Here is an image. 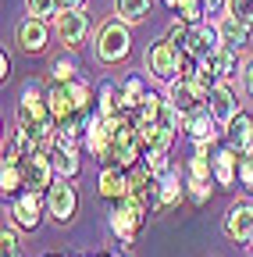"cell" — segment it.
Masks as SVG:
<instances>
[{
  "mask_svg": "<svg viewBox=\"0 0 253 257\" xmlns=\"http://www.w3.org/2000/svg\"><path fill=\"white\" fill-rule=\"evenodd\" d=\"M93 50H97L100 64H121L132 54V32L121 18H107L97 29V40H93Z\"/></svg>",
  "mask_w": 253,
  "mask_h": 257,
  "instance_id": "cell-1",
  "label": "cell"
},
{
  "mask_svg": "<svg viewBox=\"0 0 253 257\" xmlns=\"http://www.w3.org/2000/svg\"><path fill=\"white\" fill-rule=\"evenodd\" d=\"M146 211L136 204V200H114L111 207H107V229L114 232V239L121 243V246H132L136 239H139V232H143V225H146Z\"/></svg>",
  "mask_w": 253,
  "mask_h": 257,
  "instance_id": "cell-2",
  "label": "cell"
},
{
  "mask_svg": "<svg viewBox=\"0 0 253 257\" xmlns=\"http://www.w3.org/2000/svg\"><path fill=\"white\" fill-rule=\"evenodd\" d=\"M143 68L150 72V79H157V82H175L178 79V72H182V47L178 43H171L168 36H161V40H153L150 47H146V54H143Z\"/></svg>",
  "mask_w": 253,
  "mask_h": 257,
  "instance_id": "cell-3",
  "label": "cell"
},
{
  "mask_svg": "<svg viewBox=\"0 0 253 257\" xmlns=\"http://www.w3.org/2000/svg\"><path fill=\"white\" fill-rule=\"evenodd\" d=\"M47 121H54L50 104H47V93H40V86H36V82H29V86L22 89V96H18L15 125H18V128H25V133H33V128H40V125H47Z\"/></svg>",
  "mask_w": 253,
  "mask_h": 257,
  "instance_id": "cell-4",
  "label": "cell"
},
{
  "mask_svg": "<svg viewBox=\"0 0 253 257\" xmlns=\"http://www.w3.org/2000/svg\"><path fill=\"white\" fill-rule=\"evenodd\" d=\"M43 211H47V193H36V189H22L18 197H11V204H8L11 225H18V229H25V232L40 229Z\"/></svg>",
  "mask_w": 253,
  "mask_h": 257,
  "instance_id": "cell-5",
  "label": "cell"
},
{
  "mask_svg": "<svg viewBox=\"0 0 253 257\" xmlns=\"http://www.w3.org/2000/svg\"><path fill=\"white\" fill-rule=\"evenodd\" d=\"M221 232L235 246H249L253 243V200H235L221 218Z\"/></svg>",
  "mask_w": 253,
  "mask_h": 257,
  "instance_id": "cell-6",
  "label": "cell"
},
{
  "mask_svg": "<svg viewBox=\"0 0 253 257\" xmlns=\"http://www.w3.org/2000/svg\"><path fill=\"white\" fill-rule=\"evenodd\" d=\"M207 111L214 114V121H217L221 128L232 125V118L242 114V93H239L232 82H217V86L210 89V96H207Z\"/></svg>",
  "mask_w": 253,
  "mask_h": 257,
  "instance_id": "cell-7",
  "label": "cell"
},
{
  "mask_svg": "<svg viewBox=\"0 0 253 257\" xmlns=\"http://www.w3.org/2000/svg\"><path fill=\"white\" fill-rule=\"evenodd\" d=\"M47 214L57 221V225H68L75 214H79V193L68 179H57L50 189H47Z\"/></svg>",
  "mask_w": 253,
  "mask_h": 257,
  "instance_id": "cell-8",
  "label": "cell"
},
{
  "mask_svg": "<svg viewBox=\"0 0 253 257\" xmlns=\"http://www.w3.org/2000/svg\"><path fill=\"white\" fill-rule=\"evenodd\" d=\"M168 104L175 107V111H182V114H189V111H196V107H203L207 104V96H210V89L203 86V82H196V79H175V82H168Z\"/></svg>",
  "mask_w": 253,
  "mask_h": 257,
  "instance_id": "cell-9",
  "label": "cell"
},
{
  "mask_svg": "<svg viewBox=\"0 0 253 257\" xmlns=\"http://www.w3.org/2000/svg\"><path fill=\"white\" fill-rule=\"evenodd\" d=\"M129 200H136L146 214H161V179L150 175L146 168H132Z\"/></svg>",
  "mask_w": 253,
  "mask_h": 257,
  "instance_id": "cell-10",
  "label": "cell"
},
{
  "mask_svg": "<svg viewBox=\"0 0 253 257\" xmlns=\"http://www.w3.org/2000/svg\"><path fill=\"white\" fill-rule=\"evenodd\" d=\"M54 32H57V40L65 43L68 50H79L89 36V18L86 11H57L54 18Z\"/></svg>",
  "mask_w": 253,
  "mask_h": 257,
  "instance_id": "cell-11",
  "label": "cell"
},
{
  "mask_svg": "<svg viewBox=\"0 0 253 257\" xmlns=\"http://www.w3.org/2000/svg\"><path fill=\"white\" fill-rule=\"evenodd\" d=\"M22 172H25V189H36V193H47V189L57 182L54 157H50V154H43V150H36L33 157H25Z\"/></svg>",
  "mask_w": 253,
  "mask_h": 257,
  "instance_id": "cell-12",
  "label": "cell"
},
{
  "mask_svg": "<svg viewBox=\"0 0 253 257\" xmlns=\"http://www.w3.org/2000/svg\"><path fill=\"white\" fill-rule=\"evenodd\" d=\"M129 186H132V172L121 168V165H104L100 168V179H97V193L114 204V200H125L129 197Z\"/></svg>",
  "mask_w": 253,
  "mask_h": 257,
  "instance_id": "cell-13",
  "label": "cell"
},
{
  "mask_svg": "<svg viewBox=\"0 0 253 257\" xmlns=\"http://www.w3.org/2000/svg\"><path fill=\"white\" fill-rule=\"evenodd\" d=\"M239 165H242V157H239L232 147H225V143H221V147L210 154L214 182H217L221 189H235V182H239Z\"/></svg>",
  "mask_w": 253,
  "mask_h": 257,
  "instance_id": "cell-14",
  "label": "cell"
},
{
  "mask_svg": "<svg viewBox=\"0 0 253 257\" xmlns=\"http://www.w3.org/2000/svg\"><path fill=\"white\" fill-rule=\"evenodd\" d=\"M82 147L100 161V165H107L111 161V133H107V121L93 111L89 118H86V140H82Z\"/></svg>",
  "mask_w": 253,
  "mask_h": 257,
  "instance_id": "cell-15",
  "label": "cell"
},
{
  "mask_svg": "<svg viewBox=\"0 0 253 257\" xmlns=\"http://www.w3.org/2000/svg\"><path fill=\"white\" fill-rule=\"evenodd\" d=\"M15 40L25 54H43L47 43H50V25L40 22V18H22L18 29H15Z\"/></svg>",
  "mask_w": 253,
  "mask_h": 257,
  "instance_id": "cell-16",
  "label": "cell"
},
{
  "mask_svg": "<svg viewBox=\"0 0 253 257\" xmlns=\"http://www.w3.org/2000/svg\"><path fill=\"white\" fill-rule=\"evenodd\" d=\"M217 47H221V40H217V25H214V22L203 18V22H196V25H189V40H185V47H182L185 54H193V57L200 61V57L214 54Z\"/></svg>",
  "mask_w": 253,
  "mask_h": 257,
  "instance_id": "cell-17",
  "label": "cell"
},
{
  "mask_svg": "<svg viewBox=\"0 0 253 257\" xmlns=\"http://www.w3.org/2000/svg\"><path fill=\"white\" fill-rule=\"evenodd\" d=\"M225 147H232L242 161L253 157V118L242 111L239 118H232V125H225V140H221Z\"/></svg>",
  "mask_w": 253,
  "mask_h": 257,
  "instance_id": "cell-18",
  "label": "cell"
},
{
  "mask_svg": "<svg viewBox=\"0 0 253 257\" xmlns=\"http://www.w3.org/2000/svg\"><path fill=\"white\" fill-rule=\"evenodd\" d=\"M146 93H150V86L143 82V75H136V72L125 75V82L118 86V107H121L125 114H139Z\"/></svg>",
  "mask_w": 253,
  "mask_h": 257,
  "instance_id": "cell-19",
  "label": "cell"
},
{
  "mask_svg": "<svg viewBox=\"0 0 253 257\" xmlns=\"http://www.w3.org/2000/svg\"><path fill=\"white\" fill-rule=\"evenodd\" d=\"M214 25H217V40H221V47H228V50L239 54V50L249 43V25H242L239 18L221 15V18H214Z\"/></svg>",
  "mask_w": 253,
  "mask_h": 257,
  "instance_id": "cell-20",
  "label": "cell"
},
{
  "mask_svg": "<svg viewBox=\"0 0 253 257\" xmlns=\"http://www.w3.org/2000/svg\"><path fill=\"white\" fill-rule=\"evenodd\" d=\"M47 104H50L54 121H65V118L79 114V111H75V104H72V93H68V86H65V82H54V86L47 89Z\"/></svg>",
  "mask_w": 253,
  "mask_h": 257,
  "instance_id": "cell-21",
  "label": "cell"
},
{
  "mask_svg": "<svg viewBox=\"0 0 253 257\" xmlns=\"http://www.w3.org/2000/svg\"><path fill=\"white\" fill-rule=\"evenodd\" d=\"M185 200V175H178L175 168L161 179V211H171Z\"/></svg>",
  "mask_w": 253,
  "mask_h": 257,
  "instance_id": "cell-22",
  "label": "cell"
},
{
  "mask_svg": "<svg viewBox=\"0 0 253 257\" xmlns=\"http://www.w3.org/2000/svg\"><path fill=\"white\" fill-rule=\"evenodd\" d=\"M150 11H153V0H114V18H121L125 25L146 22Z\"/></svg>",
  "mask_w": 253,
  "mask_h": 257,
  "instance_id": "cell-23",
  "label": "cell"
},
{
  "mask_svg": "<svg viewBox=\"0 0 253 257\" xmlns=\"http://www.w3.org/2000/svg\"><path fill=\"white\" fill-rule=\"evenodd\" d=\"M50 157H54V172H57V179L75 182V179L82 175V157H79V150H61V147H57Z\"/></svg>",
  "mask_w": 253,
  "mask_h": 257,
  "instance_id": "cell-24",
  "label": "cell"
},
{
  "mask_svg": "<svg viewBox=\"0 0 253 257\" xmlns=\"http://www.w3.org/2000/svg\"><path fill=\"white\" fill-rule=\"evenodd\" d=\"M207 57H210V64H214V72H217V79H221V82L239 79V68H242V64L235 61V50L217 47V50H214V54H207Z\"/></svg>",
  "mask_w": 253,
  "mask_h": 257,
  "instance_id": "cell-25",
  "label": "cell"
},
{
  "mask_svg": "<svg viewBox=\"0 0 253 257\" xmlns=\"http://www.w3.org/2000/svg\"><path fill=\"white\" fill-rule=\"evenodd\" d=\"M121 107H118V82H111V79H104L100 86H97V114L100 118H111V114H118Z\"/></svg>",
  "mask_w": 253,
  "mask_h": 257,
  "instance_id": "cell-26",
  "label": "cell"
},
{
  "mask_svg": "<svg viewBox=\"0 0 253 257\" xmlns=\"http://www.w3.org/2000/svg\"><path fill=\"white\" fill-rule=\"evenodd\" d=\"M0 189H4V197H18V193L25 189V172L22 165H0Z\"/></svg>",
  "mask_w": 253,
  "mask_h": 257,
  "instance_id": "cell-27",
  "label": "cell"
},
{
  "mask_svg": "<svg viewBox=\"0 0 253 257\" xmlns=\"http://www.w3.org/2000/svg\"><path fill=\"white\" fill-rule=\"evenodd\" d=\"M143 168H146L150 175H157V179H164V175L171 172V157H168V150H157V147L143 150Z\"/></svg>",
  "mask_w": 253,
  "mask_h": 257,
  "instance_id": "cell-28",
  "label": "cell"
},
{
  "mask_svg": "<svg viewBox=\"0 0 253 257\" xmlns=\"http://www.w3.org/2000/svg\"><path fill=\"white\" fill-rule=\"evenodd\" d=\"M185 200L193 207H203L210 200V179H189L185 175Z\"/></svg>",
  "mask_w": 253,
  "mask_h": 257,
  "instance_id": "cell-29",
  "label": "cell"
},
{
  "mask_svg": "<svg viewBox=\"0 0 253 257\" xmlns=\"http://www.w3.org/2000/svg\"><path fill=\"white\" fill-rule=\"evenodd\" d=\"M50 79H54V82H75V79H79L75 57H57V61L50 64Z\"/></svg>",
  "mask_w": 253,
  "mask_h": 257,
  "instance_id": "cell-30",
  "label": "cell"
},
{
  "mask_svg": "<svg viewBox=\"0 0 253 257\" xmlns=\"http://www.w3.org/2000/svg\"><path fill=\"white\" fill-rule=\"evenodd\" d=\"M185 175L189 179H210L214 182V168H210V154H196L189 157V165H185Z\"/></svg>",
  "mask_w": 253,
  "mask_h": 257,
  "instance_id": "cell-31",
  "label": "cell"
},
{
  "mask_svg": "<svg viewBox=\"0 0 253 257\" xmlns=\"http://www.w3.org/2000/svg\"><path fill=\"white\" fill-rule=\"evenodd\" d=\"M25 15L50 22V18H57V0H25Z\"/></svg>",
  "mask_w": 253,
  "mask_h": 257,
  "instance_id": "cell-32",
  "label": "cell"
},
{
  "mask_svg": "<svg viewBox=\"0 0 253 257\" xmlns=\"http://www.w3.org/2000/svg\"><path fill=\"white\" fill-rule=\"evenodd\" d=\"M225 15H232V18H239L242 25H249V29H253V0H228Z\"/></svg>",
  "mask_w": 253,
  "mask_h": 257,
  "instance_id": "cell-33",
  "label": "cell"
},
{
  "mask_svg": "<svg viewBox=\"0 0 253 257\" xmlns=\"http://www.w3.org/2000/svg\"><path fill=\"white\" fill-rule=\"evenodd\" d=\"M0 253L4 257L18 253V225H4V229H0Z\"/></svg>",
  "mask_w": 253,
  "mask_h": 257,
  "instance_id": "cell-34",
  "label": "cell"
},
{
  "mask_svg": "<svg viewBox=\"0 0 253 257\" xmlns=\"http://www.w3.org/2000/svg\"><path fill=\"white\" fill-rule=\"evenodd\" d=\"M235 82H239V93L253 100V57L242 61V68H239V79H235Z\"/></svg>",
  "mask_w": 253,
  "mask_h": 257,
  "instance_id": "cell-35",
  "label": "cell"
},
{
  "mask_svg": "<svg viewBox=\"0 0 253 257\" xmlns=\"http://www.w3.org/2000/svg\"><path fill=\"white\" fill-rule=\"evenodd\" d=\"M164 36L171 40V43H178V47H185V40H189V22H182V18H175L171 25H168V32Z\"/></svg>",
  "mask_w": 253,
  "mask_h": 257,
  "instance_id": "cell-36",
  "label": "cell"
},
{
  "mask_svg": "<svg viewBox=\"0 0 253 257\" xmlns=\"http://www.w3.org/2000/svg\"><path fill=\"white\" fill-rule=\"evenodd\" d=\"M239 186L253 193V157H246L242 165H239Z\"/></svg>",
  "mask_w": 253,
  "mask_h": 257,
  "instance_id": "cell-37",
  "label": "cell"
},
{
  "mask_svg": "<svg viewBox=\"0 0 253 257\" xmlns=\"http://www.w3.org/2000/svg\"><path fill=\"white\" fill-rule=\"evenodd\" d=\"M228 0H203V15H225Z\"/></svg>",
  "mask_w": 253,
  "mask_h": 257,
  "instance_id": "cell-38",
  "label": "cell"
},
{
  "mask_svg": "<svg viewBox=\"0 0 253 257\" xmlns=\"http://www.w3.org/2000/svg\"><path fill=\"white\" fill-rule=\"evenodd\" d=\"M11 68H15V64H11L8 50H0V82H8V79H11Z\"/></svg>",
  "mask_w": 253,
  "mask_h": 257,
  "instance_id": "cell-39",
  "label": "cell"
},
{
  "mask_svg": "<svg viewBox=\"0 0 253 257\" xmlns=\"http://www.w3.org/2000/svg\"><path fill=\"white\" fill-rule=\"evenodd\" d=\"M57 11H86V0H57Z\"/></svg>",
  "mask_w": 253,
  "mask_h": 257,
  "instance_id": "cell-40",
  "label": "cell"
},
{
  "mask_svg": "<svg viewBox=\"0 0 253 257\" xmlns=\"http://www.w3.org/2000/svg\"><path fill=\"white\" fill-rule=\"evenodd\" d=\"M93 257H118V253H107V250H104V253H93Z\"/></svg>",
  "mask_w": 253,
  "mask_h": 257,
  "instance_id": "cell-41",
  "label": "cell"
},
{
  "mask_svg": "<svg viewBox=\"0 0 253 257\" xmlns=\"http://www.w3.org/2000/svg\"><path fill=\"white\" fill-rule=\"evenodd\" d=\"M118 257H129V253H121V250H118Z\"/></svg>",
  "mask_w": 253,
  "mask_h": 257,
  "instance_id": "cell-42",
  "label": "cell"
},
{
  "mask_svg": "<svg viewBox=\"0 0 253 257\" xmlns=\"http://www.w3.org/2000/svg\"><path fill=\"white\" fill-rule=\"evenodd\" d=\"M47 257H61V253H47Z\"/></svg>",
  "mask_w": 253,
  "mask_h": 257,
  "instance_id": "cell-43",
  "label": "cell"
},
{
  "mask_svg": "<svg viewBox=\"0 0 253 257\" xmlns=\"http://www.w3.org/2000/svg\"><path fill=\"white\" fill-rule=\"evenodd\" d=\"M11 257H22V253H11Z\"/></svg>",
  "mask_w": 253,
  "mask_h": 257,
  "instance_id": "cell-44",
  "label": "cell"
},
{
  "mask_svg": "<svg viewBox=\"0 0 253 257\" xmlns=\"http://www.w3.org/2000/svg\"><path fill=\"white\" fill-rule=\"evenodd\" d=\"M249 253H253V243H249Z\"/></svg>",
  "mask_w": 253,
  "mask_h": 257,
  "instance_id": "cell-45",
  "label": "cell"
}]
</instances>
